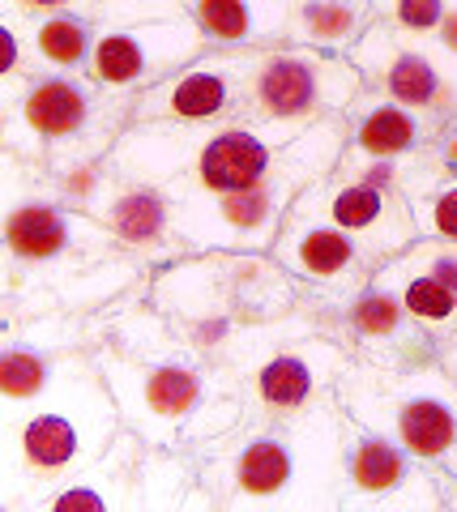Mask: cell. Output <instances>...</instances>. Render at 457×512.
<instances>
[{
  "mask_svg": "<svg viewBox=\"0 0 457 512\" xmlns=\"http://www.w3.org/2000/svg\"><path fill=\"white\" fill-rule=\"evenodd\" d=\"M150 303L197 355L235 376L282 342L325 333V299L274 252H188L150 274Z\"/></svg>",
  "mask_w": 457,
  "mask_h": 512,
  "instance_id": "cell-1",
  "label": "cell"
},
{
  "mask_svg": "<svg viewBox=\"0 0 457 512\" xmlns=\"http://www.w3.org/2000/svg\"><path fill=\"white\" fill-rule=\"evenodd\" d=\"M197 478L218 508H338L342 406L338 393L295 414H244L231 431L201 444Z\"/></svg>",
  "mask_w": 457,
  "mask_h": 512,
  "instance_id": "cell-2",
  "label": "cell"
},
{
  "mask_svg": "<svg viewBox=\"0 0 457 512\" xmlns=\"http://www.w3.org/2000/svg\"><path fill=\"white\" fill-rule=\"evenodd\" d=\"M5 470L0 508L35 512L47 491L82 474L120 436V402L107 384L94 346L60 355L52 380L22 406H5Z\"/></svg>",
  "mask_w": 457,
  "mask_h": 512,
  "instance_id": "cell-3",
  "label": "cell"
},
{
  "mask_svg": "<svg viewBox=\"0 0 457 512\" xmlns=\"http://www.w3.org/2000/svg\"><path fill=\"white\" fill-rule=\"evenodd\" d=\"M5 154L43 171H77L103 163L120 133L133 124V99L94 86L86 73H47L0 82Z\"/></svg>",
  "mask_w": 457,
  "mask_h": 512,
  "instance_id": "cell-4",
  "label": "cell"
},
{
  "mask_svg": "<svg viewBox=\"0 0 457 512\" xmlns=\"http://www.w3.org/2000/svg\"><path fill=\"white\" fill-rule=\"evenodd\" d=\"M346 146V116H329L278 150L274 171L257 188L227 197L171 201L176 231L188 252H270L299 192L338 171Z\"/></svg>",
  "mask_w": 457,
  "mask_h": 512,
  "instance_id": "cell-5",
  "label": "cell"
},
{
  "mask_svg": "<svg viewBox=\"0 0 457 512\" xmlns=\"http://www.w3.org/2000/svg\"><path fill=\"white\" fill-rule=\"evenodd\" d=\"M334 393L355 423L406 448L440 483L445 474L457 483V376L445 359L406 367L355 359Z\"/></svg>",
  "mask_w": 457,
  "mask_h": 512,
  "instance_id": "cell-6",
  "label": "cell"
},
{
  "mask_svg": "<svg viewBox=\"0 0 457 512\" xmlns=\"http://www.w3.org/2000/svg\"><path fill=\"white\" fill-rule=\"evenodd\" d=\"M248 82V124H261L282 146L308 133L329 116H346L364 94V73L346 52H321V47H261L244 52Z\"/></svg>",
  "mask_w": 457,
  "mask_h": 512,
  "instance_id": "cell-7",
  "label": "cell"
},
{
  "mask_svg": "<svg viewBox=\"0 0 457 512\" xmlns=\"http://www.w3.org/2000/svg\"><path fill=\"white\" fill-rule=\"evenodd\" d=\"M35 171L47 192H56L73 210L99 218L103 227L116 235V244L129 256H137V261H146L150 269L188 256V244L176 231L171 201L159 188L120 175L107 158L103 163H90V167H77V171H60V175L43 171V167H35Z\"/></svg>",
  "mask_w": 457,
  "mask_h": 512,
  "instance_id": "cell-8",
  "label": "cell"
},
{
  "mask_svg": "<svg viewBox=\"0 0 457 512\" xmlns=\"http://www.w3.org/2000/svg\"><path fill=\"white\" fill-rule=\"evenodd\" d=\"M346 56L364 73V86L372 94H385L415 111H432L440 120L457 116V47L440 35L402 30L376 18Z\"/></svg>",
  "mask_w": 457,
  "mask_h": 512,
  "instance_id": "cell-9",
  "label": "cell"
},
{
  "mask_svg": "<svg viewBox=\"0 0 457 512\" xmlns=\"http://www.w3.org/2000/svg\"><path fill=\"white\" fill-rule=\"evenodd\" d=\"M210 52L206 30L193 22V13L167 22H137V26H103L94 39V52L86 64V77L94 86L129 94L137 99L141 90L167 82L184 64H193Z\"/></svg>",
  "mask_w": 457,
  "mask_h": 512,
  "instance_id": "cell-10",
  "label": "cell"
},
{
  "mask_svg": "<svg viewBox=\"0 0 457 512\" xmlns=\"http://www.w3.org/2000/svg\"><path fill=\"white\" fill-rule=\"evenodd\" d=\"M440 478L381 431L342 410V491L338 508H440Z\"/></svg>",
  "mask_w": 457,
  "mask_h": 512,
  "instance_id": "cell-11",
  "label": "cell"
},
{
  "mask_svg": "<svg viewBox=\"0 0 457 512\" xmlns=\"http://www.w3.org/2000/svg\"><path fill=\"white\" fill-rule=\"evenodd\" d=\"M325 333L338 338L355 359L385 367L432 363L445 355V346L432 342L419 320L402 308L398 291L381 282H368L342 303H325Z\"/></svg>",
  "mask_w": 457,
  "mask_h": 512,
  "instance_id": "cell-12",
  "label": "cell"
},
{
  "mask_svg": "<svg viewBox=\"0 0 457 512\" xmlns=\"http://www.w3.org/2000/svg\"><path fill=\"white\" fill-rule=\"evenodd\" d=\"M355 355L329 333H308V338L282 342L257 367L244 372L248 414H295L334 397L338 380Z\"/></svg>",
  "mask_w": 457,
  "mask_h": 512,
  "instance_id": "cell-13",
  "label": "cell"
},
{
  "mask_svg": "<svg viewBox=\"0 0 457 512\" xmlns=\"http://www.w3.org/2000/svg\"><path fill=\"white\" fill-rule=\"evenodd\" d=\"M248 82L240 47H210L201 60L184 64L167 82L141 90L133 120H176V124H227L244 120Z\"/></svg>",
  "mask_w": 457,
  "mask_h": 512,
  "instance_id": "cell-14",
  "label": "cell"
},
{
  "mask_svg": "<svg viewBox=\"0 0 457 512\" xmlns=\"http://www.w3.org/2000/svg\"><path fill=\"white\" fill-rule=\"evenodd\" d=\"M270 252L299 282L312 286L325 303L351 299L355 291H364L372 274L381 269V261H376L351 231H342L325 218H312L304 210H295V205L287 210V222H282Z\"/></svg>",
  "mask_w": 457,
  "mask_h": 512,
  "instance_id": "cell-15",
  "label": "cell"
},
{
  "mask_svg": "<svg viewBox=\"0 0 457 512\" xmlns=\"http://www.w3.org/2000/svg\"><path fill=\"white\" fill-rule=\"evenodd\" d=\"M278 150L282 141L274 133H265L261 124H248V120L206 124V137H201L188 171L159 192L167 201H180V197H227V192L257 188L274 171Z\"/></svg>",
  "mask_w": 457,
  "mask_h": 512,
  "instance_id": "cell-16",
  "label": "cell"
},
{
  "mask_svg": "<svg viewBox=\"0 0 457 512\" xmlns=\"http://www.w3.org/2000/svg\"><path fill=\"white\" fill-rule=\"evenodd\" d=\"M5 30V73L13 77H47V73H86L99 22L86 13H47V18H0Z\"/></svg>",
  "mask_w": 457,
  "mask_h": 512,
  "instance_id": "cell-17",
  "label": "cell"
},
{
  "mask_svg": "<svg viewBox=\"0 0 457 512\" xmlns=\"http://www.w3.org/2000/svg\"><path fill=\"white\" fill-rule=\"evenodd\" d=\"M445 124L449 120L432 116V111L402 107V103L385 99V94L364 90L355 99V107L346 111V146L338 158V171H359L368 163L415 154L423 146H432Z\"/></svg>",
  "mask_w": 457,
  "mask_h": 512,
  "instance_id": "cell-18",
  "label": "cell"
},
{
  "mask_svg": "<svg viewBox=\"0 0 457 512\" xmlns=\"http://www.w3.org/2000/svg\"><path fill=\"white\" fill-rule=\"evenodd\" d=\"M150 444L137 431L120 427L112 448L90 461L82 474H73L69 483L47 491L35 504V512H133L141 508V470H146Z\"/></svg>",
  "mask_w": 457,
  "mask_h": 512,
  "instance_id": "cell-19",
  "label": "cell"
},
{
  "mask_svg": "<svg viewBox=\"0 0 457 512\" xmlns=\"http://www.w3.org/2000/svg\"><path fill=\"white\" fill-rule=\"evenodd\" d=\"M295 0H193L188 13L206 30L210 47H240V52H261V47H282L291 30Z\"/></svg>",
  "mask_w": 457,
  "mask_h": 512,
  "instance_id": "cell-20",
  "label": "cell"
},
{
  "mask_svg": "<svg viewBox=\"0 0 457 512\" xmlns=\"http://www.w3.org/2000/svg\"><path fill=\"white\" fill-rule=\"evenodd\" d=\"M376 22L372 0H295L287 43L321 47V52H351Z\"/></svg>",
  "mask_w": 457,
  "mask_h": 512,
  "instance_id": "cell-21",
  "label": "cell"
},
{
  "mask_svg": "<svg viewBox=\"0 0 457 512\" xmlns=\"http://www.w3.org/2000/svg\"><path fill=\"white\" fill-rule=\"evenodd\" d=\"M372 282H381V286H389V291H398L402 308L419 320L423 333H428L432 342H440V346H453L457 342V295L449 291L445 282H436L432 274H423V269L402 265L398 256L376 269Z\"/></svg>",
  "mask_w": 457,
  "mask_h": 512,
  "instance_id": "cell-22",
  "label": "cell"
},
{
  "mask_svg": "<svg viewBox=\"0 0 457 512\" xmlns=\"http://www.w3.org/2000/svg\"><path fill=\"white\" fill-rule=\"evenodd\" d=\"M376 18L402 30H423L440 35L449 47H457V0H372Z\"/></svg>",
  "mask_w": 457,
  "mask_h": 512,
  "instance_id": "cell-23",
  "label": "cell"
},
{
  "mask_svg": "<svg viewBox=\"0 0 457 512\" xmlns=\"http://www.w3.org/2000/svg\"><path fill=\"white\" fill-rule=\"evenodd\" d=\"M193 0H82V13L99 26H137V22H167L184 18Z\"/></svg>",
  "mask_w": 457,
  "mask_h": 512,
  "instance_id": "cell-24",
  "label": "cell"
},
{
  "mask_svg": "<svg viewBox=\"0 0 457 512\" xmlns=\"http://www.w3.org/2000/svg\"><path fill=\"white\" fill-rule=\"evenodd\" d=\"M398 261L411 265V269H423V274H432L436 282H445L449 291L457 295V239L419 235L411 248L398 252Z\"/></svg>",
  "mask_w": 457,
  "mask_h": 512,
  "instance_id": "cell-25",
  "label": "cell"
},
{
  "mask_svg": "<svg viewBox=\"0 0 457 512\" xmlns=\"http://www.w3.org/2000/svg\"><path fill=\"white\" fill-rule=\"evenodd\" d=\"M415 222H419V235L457 239V171L445 175L423 201H415Z\"/></svg>",
  "mask_w": 457,
  "mask_h": 512,
  "instance_id": "cell-26",
  "label": "cell"
},
{
  "mask_svg": "<svg viewBox=\"0 0 457 512\" xmlns=\"http://www.w3.org/2000/svg\"><path fill=\"white\" fill-rule=\"evenodd\" d=\"M5 9L22 18H47V13H82V0H5Z\"/></svg>",
  "mask_w": 457,
  "mask_h": 512,
  "instance_id": "cell-27",
  "label": "cell"
},
{
  "mask_svg": "<svg viewBox=\"0 0 457 512\" xmlns=\"http://www.w3.org/2000/svg\"><path fill=\"white\" fill-rule=\"evenodd\" d=\"M436 158L449 167V175L457 171V116H453L445 128H440V137H436Z\"/></svg>",
  "mask_w": 457,
  "mask_h": 512,
  "instance_id": "cell-28",
  "label": "cell"
}]
</instances>
